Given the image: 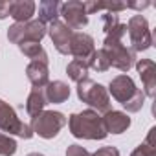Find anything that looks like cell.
<instances>
[{
  "label": "cell",
  "instance_id": "8fae6325",
  "mask_svg": "<svg viewBox=\"0 0 156 156\" xmlns=\"http://www.w3.org/2000/svg\"><path fill=\"white\" fill-rule=\"evenodd\" d=\"M140 77H141V83H143V94L147 98H154L156 96V64L151 59H140L134 62Z\"/></svg>",
  "mask_w": 156,
  "mask_h": 156
},
{
  "label": "cell",
  "instance_id": "ffe728a7",
  "mask_svg": "<svg viewBox=\"0 0 156 156\" xmlns=\"http://www.w3.org/2000/svg\"><path fill=\"white\" fill-rule=\"evenodd\" d=\"M88 62L87 61H79V59H73L72 62H68L66 66V73L72 81L75 83H81L85 79H88Z\"/></svg>",
  "mask_w": 156,
  "mask_h": 156
},
{
  "label": "cell",
  "instance_id": "d4e9b609",
  "mask_svg": "<svg viewBox=\"0 0 156 156\" xmlns=\"http://www.w3.org/2000/svg\"><path fill=\"white\" fill-rule=\"evenodd\" d=\"M101 20H103V31L105 33H108L110 30H114L119 24L118 13H105V15H101Z\"/></svg>",
  "mask_w": 156,
  "mask_h": 156
},
{
  "label": "cell",
  "instance_id": "ba28073f",
  "mask_svg": "<svg viewBox=\"0 0 156 156\" xmlns=\"http://www.w3.org/2000/svg\"><path fill=\"white\" fill-rule=\"evenodd\" d=\"M127 33L130 39V48L134 51H145L152 46V33L149 22L143 15H134L127 22Z\"/></svg>",
  "mask_w": 156,
  "mask_h": 156
},
{
  "label": "cell",
  "instance_id": "2e32d148",
  "mask_svg": "<svg viewBox=\"0 0 156 156\" xmlns=\"http://www.w3.org/2000/svg\"><path fill=\"white\" fill-rule=\"evenodd\" d=\"M44 96L48 103H64L70 98V87L64 81H51L44 87Z\"/></svg>",
  "mask_w": 156,
  "mask_h": 156
},
{
  "label": "cell",
  "instance_id": "d6986e66",
  "mask_svg": "<svg viewBox=\"0 0 156 156\" xmlns=\"http://www.w3.org/2000/svg\"><path fill=\"white\" fill-rule=\"evenodd\" d=\"M85 9L88 15L96 13V11H107V13H119L123 9H127V4L125 2H116V0H107V2H85Z\"/></svg>",
  "mask_w": 156,
  "mask_h": 156
},
{
  "label": "cell",
  "instance_id": "5b68a950",
  "mask_svg": "<svg viewBox=\"0 0 156 156\" xmlns=\"http://www.w3.org/2000/svg\"><path fill=\"white\" fill-rule=\"evenodd\" d=\"M68 123L66 116L62 112H57V110H42L39 116L31 118V123H30V129L33 130V134H39L41 138L44 140H51L55 138L61 129Z\"/></svg>",
  "mask_w": 156,
  "mask_h": 156
},
{
  "label": "cell",
  "instance_id": "ac0fdd59",
  "mask_svg": "<svg viewBox=\"0 0 156 156\" xmlns=\"http://www.w3.org/2000/svg\"><path fill=\"white\" fill-rule=\"evenodd\" d=\"M59 9H61V2H57V0H44V2L39 4V20L42 24H51L59 20Z\"/></svg>",
  "mask_w": 156,
  "mask_h": 156
},
{
  "label": "cell",
  "instance_id": "7402d4cb",
  "mask_svg": "<svg viewBox=\"0 0 156 156\" xmlns=\"http://www.w3.org/2000/svg\"><path fill=\"white\" fill-rule=\"evenodd\" d=\"M154 132H156V129L152 127L151 130H149V134H147V138H145V141L141 143V145H138L134 151H132V154L130 156H156V143H154Z\"/></svg>",
  "mask_w": 156,
  "mask_h": 156
},
{
  "label": "cell",
  "instance_id": "f546056e",
  "mask_svg": "<svg viewBox=\"0 0 156 156\" xmlns=\"http://www.w3.org/2000/svg\"><path fill=\"white\" fill-rule=\"evenodd\" d=\"M28 156H44V154H41V152H30Z\"/></svg>",
  "mask_w": 156,
  "mask_h": 156
},
{
  "label": "cell",
  "instance_id": "44dd1931",
  "mask_svg": "<svg viewBox=\"0 0 156 156\" xmlns=\"http://www.w3.org/2000/svg\"><path fill=\"white\" fill-rule=\"evenodd\" d=\"M19 48H20V51H22L28 59H31V61H41V62H48V53H46V50L41 46V42H22V44H19Z\"/></svg>",
  "mask_w": 156,
  "mask_h": 156
},
{
  "label": "cell",
  "instance_id": "30bf717a",
  "mask_svg": "<svg viewBox=\"0 0 156 156\" xmlns=\"http://www.w3.org/2000/svg\"><path fill=\"white\" fill-rule=\"evenodd\" d=\"M48 35L55 46V50L62 55H70V44H72V37L73 31L62 22V20H55L48 26Z\"/></svg>",
  "mask_w": 156,
  "mask_h": 156
},
{
  "label": "cell",
  "instance_id": "603a6c76",
  "mask_svg": "<svg viewBox=\"0 0 156 156\" xmlns=\"http://www.w3.org/2000/svg\"><path fill=\"white\" fill-rule=\"evenodd\" d=\"M88 62V68H92V70H96V72H107L108 68H110V61H108V55H107V51L101 48V50H96L94 53H92V57L87 61Z\"/></svg>",
  "mask_w": 156,
  "mask_h": 156
},
{
  "label": "cell",
  "instance_id": "5bb4252c",
  "mask_svg": "<svg viewBox=\"0 0 156 156\" xmlns=\"http://www.w3.org/2000/svg\"><path fill=\"white\" fill-rule=\"evenodd\" d=\"M26 75L30 83L33 85V88H44L50 83V70H48V62H41V61H31L26 68Z\"/></svg>",
  "mask_w": 156,
  "mask_h": 156
},
{
  "label": "cell",
  "instance_id": "8992f818",
  "mask_svg": "<svg viewBox=\"0 0 156 156\" xmlns=\"http://www.w3.org/2000/svg\"><path fill=\"white\" fill-rule=\"evenodd\" d=\"M48 33L46 24L41 20H30L22 24H13L8 30V39L13 44H22V42H41Z\"/></svg>",
  "mask_w": 156,
  "mask_h": 156
},
{
  "label": "cell",
  "instance_id": "cb8c5ba5",
  "mask_svg": "<svg viewBox=\"0 0 156 156\" xmlns=\"http://www.w3.org/2000/svg\"><path fill=\"white\" fill-rule=\"evenodd\" d=\"M17 152V141L4 134V132H0V156H13Z\"/></svg>",
  "mask_w": 156,
  "mask_h": 156
},
{
  "label": "cell",
  "instance_id": "9a60e30c",
  "mask_svg": "<svg viewBox=\"0 0 156 156\" xmlns=\"http://www.w3.org/2000/svg\"><path fill=\"white\" fill-rule=\"evenodd\" d=\"M37 4L33 0H11V6H9V17L15 19L17 24L22 22H30L31 17L35 15Z\"/></svg>",
  "mask_w": 156,
  "mask_h": 156
},
{
  "label": "cell",
  "instance_id": "52a82bcc",
  "mask_svg": "<svg viewBox=\"0 0 156 156\" xmlns=\"http://www.w3.org/2000/svg\"><path fill=\"white\" fill-rule=\"evenodd\" d=\"M0 132H8V136H19L24 140H30L33 136L30 125L20 121L15 108L4 99H0Z\"/></svg>",
  "mask_w": 156,
  "mask_h": 156
},
{
  "label": "cell",
  "instance_id": "f1b7e54d",
  "mask_svg": "<svg viewBox=\"0 0 156 156\" xmlns=\"http://www.w3.org/2000/svg\"><path fill=\"white\" fill-rule=\"evenodd\" d=\"M125 4H127V9H138V11L151 6V2H147V0H143V2H125Z\"/></svg>",
  "mask_w": 156,
  "mask_h": 156
},
{
  "label": "cell",
  "instance_id": "9c48e42d",
  "mask_svg": "<svg viewBox=\"0 0 156 156\" xmlns=\"http://www.w3.org/2000/svg\"><path fill=\"white\" fill-rule=\"evenodd\" d=\"M59 17H62V22L73 31V30H83L88 24V13L85 9V2L79 0H68L61 4Z\"/></svg>",
  "mask_w": 156,
  "mask_h": 156
},
{
  "label": "cell",
  "instance_id": "484cf974",
  "mask_svg": "<svg viewBox=\"0 0 156 156\" xmlns=\"http://www.w3.org/2000/svg\"><path fill=\"white\" fill-rule=\"evenodd\" d=\"M66 156H90V152H88L85 147L73 143V145H68V149H66Z\"/></svg>",
  "mask_w": 156,
  "mask_h": 156
},
{
  "label": "cell",
  "instance_id": "277c9868",
  "mask_svg": "<svg viewBox=\"0 0 156 156\" xmlns=\"http://www.w3.org/2000/svg\"><path fill=\"white\" fill-rule=\"evenodd\" d=\"M77 98H79L83 103H87L92 110H96L98 114L103 112L107 114L110 110V94L108 90L92 81V79H85L81 83H77Z\"/></svg>",
  "mask_w": 156,
  "mask_h": 156
},
{
  "label": "cell",
  "instance_id": "6da1fadb",
  "mask_svg": "<svg viewBox=\"0 0 156 156\" xmlns=\"http://www.w3.org/2000/svg\"><path fill=\"white\" fill-rule=\"evenodd\" d=\"M125 35H127V24L119 22L114 30L105 33V41H103V50L108 55L110 66L121 72H129L136 62V51L123 42Z\"/></svg>",
  "mask_w": 156,
  "mask_h": 156
},
{
  "label": "cell",
  "instance_id": "4fadbf2b",
  "mask_svg": "<svg viewBox=\"0 0 156 156\" xmlns=\"http://www.w3.org/2000/svg\"><path fill=\"white\" fill-rule=\"evenodd\" d=\"M101 119L107 134H121L130 127V118L119 110H108L105 116H101Z\"/></svg>",
  "mask_w": 156,
  "mask_h": 156
},
{
  "label": "cell",
  "instance_id": "7c38bea8",
  "mask_svg": "<svg viewBox=\"0 0 156 156\" xmlns=\"http://www.w3.org/2000/svg\"><path fill=\"white\" fill-rule=\"evenodd\" d=\"M94 51H96V44L88 33H73L70 44V55H73L79 61H88Z\"/></svg>",
  "mask_w": 156,
  "mask_h": 156
},
{
  "label": "cell",
  "instance_id": "e0dca14e",
  "mask_svg": "<svg viewBox=\"0 0 156 156\" xmlns=\"http://www.w3.org/2000/svg\"><path fill=\"white\" fill-rule=\"evenodd\" d=\"M46 105H48V101H46V96H44V88H33L30 92L28 99H26V112L31 118H35L44 110Z\"/></svg>",
  "mask_w": 156,
  "mask_h": 156
},
{
  "label": "cell",
  "instance_id": "3957f363",
  "mask_svg": "<svg viewBox=\"0 0 156 156\" xmlns=\"http://www.w3.org/2000/svg\"><path fill=\"white\" fill-rule=\"evenodd\" d=\"M108 94H112V98L118 103H121L127 112H140L145 103V94L140 88H136L134 81L129 75L114 77L108 85Z\"/></svg>",
  "mask_w": 156,
  "mask_h": 156
},
{
  "label": "cell",
  "instance_id": "4316f807",
  "mask_svg": "<svg viewBox=\"0 0 156 156\" xmlns=\"http://www.w3.org/2000/svg\"><path fill=\"white\" fill-rule=\"evenodd\" d=\"M90 156H119V151L116 149V147H112V145H107V147H101V149H98L94 154H90Z\"/></svg>",
  "mask_w": 156,
  "mask_h": 156
},
{
  "label": "cell",
  "instance_id": "83f0119b",
  "mask_svg": "<svg viewBox=\"0 0 156 156\" xmlns=\"http://www.w3.org/2000/svg\"><path fill=\"white\" fill-rule=\"evenodd\" d=\"M9 6H11V0H0V20L9 17Z\"/></svg>",
  "mask_w": 156,
  "mask_h": 156
},
{
  "label": "cell",
  "instance_id": "7a4b0ae2",
  "mask_svg": "<svg viewBox=\"0 0 156 156\" xmlns=\"http://www.w3.org/2000/svg\"><path fill=\"white\" fill-rule=\"evenodd\" d=\"M68 127L70 132L79 140H105L108 136L101 116L92 108L72 114L68 119Z\"/></svg>",
  "mask_w": 156,
  "mask_h": 156
}]
</instances>
